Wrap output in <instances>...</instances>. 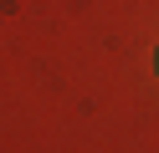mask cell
<instances>
[{"label":"cell","mask_w":159,"mask_h":153,"mask_svg":"<svg viewBox=\"0 0 159 153\" xmlns=\"http://www.w3.org/2000/svg\"><path fill=\"white\" fill-rule=\"evenodd\" d=\"M154 66H159V51H154Z\"/></svg>","instance_id":"1"}]
</instances>
